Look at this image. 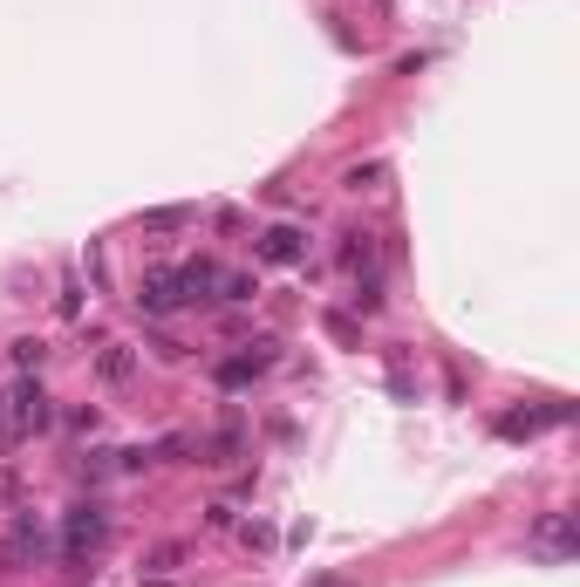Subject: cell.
I'll return each instance as SVG.
<instances>
[{
	"instance_id": "17",
	"label": "cell",
	"mask_w": 580,
	"mask_h": 587,
	"mask_svg": "<svg viewBox=\"0 0 580 587\" xmlns=\"http://www.w3.org/2000/svg\"><path fill=\"white\" fill-rule=\"evenodd\" d=\"M328 335H335V342H342V349H355V342H362V328H355V321H348V314H335V308H328Z\"/></svg>"
},
{
	"instance_id": "7",
	"label": "cell",
	"mask_w": 580,
	"mask_h": 587,
	"mask_svg": "<svg viewBox=\"0 0 580 587\" xmlns=\"http://www.w3.org/2000/svg\"><path fill=\"white\" fill-rule=\"evenodd\" d=\"M239 451H246V431H239V417H232L226 431H212V437H205V444H198V465L226 471V465H239Z\"/></svg>"
},
{
	"instance_id": "18",
	"label": "cell",
	"mask_w": 580,
	"mask_h": 587,
	"mask_svg": "<svg viewBox=\"0 0 580 587\" xmlns=\"http://www.w3.org/2000/svg\"><path fill=\"white\" fill-rule=\"evenodd\" d=\"M212 226H219V233H246V212H239V205H219Z\"/></svg>"
},
{
	"instance_id": "21",
	"label": "cell",
	"mask_w": 580,
	"mask_h": 587,
	"mask_svg": "<svg viewBox=\"0 0 580 587\" xmlns=\"http://www.w3.org/2000/svg\"><path fill=\"white\" fill-rule=\"evenodd\" d=\"M0 417H7V390H0Z\"/></svg>"
},
{
	"instance_id": "16",
	"label": "cell",
	"mask_w": 580,
	"mask_h": 587,
	"mask_svg": "<svg viewBox=\"0 0 580 587\" xmlns=\"http://www.w3.org/2000/svg\"><path fill=\"white\" fill-rule=\"evenodd\" d=\"M342 185H348V192H376V185H383V164H348Z\"/></svg>"
},
{
	"instance_id": "9",
	"label": "cell",
	"mask_w": 580,
	"mask_h": 587,
	"mask_svg": "<svg viewBox=\"0 0 580 587\" xmlns=\"http://www.w3.org/2000/svg\"><path fill=\"white\" fill-rule=\"evenodd\" d=\"M178 287H185V308L212 301V287H219V260H185V267H178Z\"/></svg>"
},
{
	"instance_id": "4",
	"label": "cell",
	"mask_w": 580,
	"mask_h": 587,
	"mask_svg": "<svg viewBox=\"0 0 580 587\" xmlns=\"http://www.w3.org/2000/svg\"><path fill=\"white\" fill-rule=\"evenodd\" d=\"M526 547H533V560H546V567H567L580 553V519L574 512H540V526L526 533Z\"/></svg>"
},
{
	"instance_id": "11",
	"label": "cell",
	"mask_w": 580,
	"mask_h": 587,
	"mask_svg": "<svg viewBox=\"0 0 580 587\" xmlns=\"http://www.w3.org/2000/svg\"><path fill=\"white\" fill-rule=\"evenodd\" d=\"M342 267L348 274H383L376 267V233H342Z\"/></svg>"
},
{
	"instance_id": "2",
	"label": "cell",
	"mask_w": 580,
	"mask_h": 587,
	"mask_svg": "<svg viewBox=\"0 0 580 587\" xmlns=\"http://www.w3.org/2000/svg\"><path fill=\"white\" fill-rule=\"evenodd\" d=\"M103 540H110V506H96V499L69 506V519H62V560H69V574H89V553Z\"/></svg>"
},
{
	"instance_id": "5",
	"label": "cell",
	"mask_w": 580,
	"mask_h": 587,
	"mask_svg": "<svg viewBox=\"0 0 580 587\" xmlns=\"http://www.w3.org/2000/svg\"><path fill=\"white\" fill-rule=\"evenodd\" d=\"M553 424H574V403H540V410H505L499 417V437L505 444H519V437H540V431H553Z\"/></svg>"
},
{
	"instance_id": "20",
	"label": "cell",
	"mask_w": 580,
	"mask_h": 587,
	"mask_svg": "<svg viewBox=\"0 0 580 587\" xmlns=\"http://www.w3.org/2000/svg\"><path fill=\"white\" fill-rule=\"evenodd\" d=\"M76 314H82V287L76 280H62V321H76Z\"/></svg>"
},
{
	"instance_id": "8",
	"label": "cell",
	"mask_w": 580,
	"mask_h": 587,
	"mask_svg": "<svg viewBox=\"0 0 580 587\" xmlns=\"http://www.w3.org/2000/svg\"><path fill=\"white\" fill-rule=\"evenodd\" d=\"M137 308H144V314H178V308H185V287H178V274H151L144 287H137Z\"/></svg>"
},
{
	"instance_id": "13",
	"label": "cell",
	"mask_w": 580,
	"mask_h": 587,
	"mask_svg": "<svg viewBox=\"0 0 580 587\" xmlns=\"http://www.w3.org/2000/svg\"><path fill=\"white\" fill-rule=\"evenodd\" d=\"M185 226H198L192 205H157V212H144V233H185Z\"/></svg>"
},
{
	"instance_id": "15",
	"label": "cell",
	"mask_w": 580,
	"mask_h": 587,
	"mask_svg": "<svg viewBox=\"0 0 580 587\" xmlns=\"http://www.w3.org/2000/svg\"><path fill=\"white\" fill-rule=\"evenodd\" d=\"M110 471H116V451H89V458H82V485H103Z\"/></svg>"
},
{
	"instance_id": "6",
	"label": "cell",
	"mask_w": 580,
	"mask_h": 587,
	"mask_svg": "<svg viewBox=\"0 0 580 587\" xmlns=\"http://www.w3.org/2000/svg\"><path fill=\"white\" fill-rule=\"evenodd\" d=\"M253 253H260L267 267H301V260H308V233H301L294 219H280V226H267V233L253 239Z\"/></svg>"
},
{
	"instance_id": "12",
	"label": "cell",
	"mask_w": 580,
	"mask_h": 587,
	"mask_svg": "<svg viewBox=\"0 0 580 587\" xmlns=\"http://www.w3.org/2000/svg\"><path fill=\"white\" fill-rule=\"evenodd\" d=\"M253 294H260V280H253V274H226V267H219V287H212V301H226V308H246Z\"/></svg>"
},
{
	"instance_id": "3",
	"label": "cell",
	"mask_w": 580,
	"mask_h": 587,
	"mask_svg": "<svg viewBox=\"0 0 580 587\" xmlns=\"http://www.w3.org/2000/svg\"><path fill=\"white\" fill-rule=\"evenodd\" d=\"M273 362H280V342L260 335V342H246L239 355H219V362H212V383H219V390H253Z\"/></svg>"
},
{
	"instance_id": "14",
	"label": "cell",
	"mask_w": 580,
	"mask_h": 587,
	"mask_svg": "<svg viewBox=\"0 0 580 587\" xmlns=\"http://www.w3.org/2000/svg\"><path fill=\"white\" fill-rule=\"evenodd\" d=\"M7 355H14V369H21V376H35L41 362H48V342H35V335H21V342H14Z\"/></svg>"
},
{
	"instance_id": "1",
	"label": "cell",
	"mask_w": 580,
	"mask_h": 587,
	"mask_svg": "<svg viewBox=\"0 0 580 587\" xmlns=\"http://www.w3.org/2000/svg\"><path fill=\"white\" fill-rule=\"evenodd\" d=\"M48 424H55V403H48V390H41L35 376H21V383L7 390V424H0V451H14V444L41 437Z\"/></svg>"
},
{
	"instance_id": "19",
	"label": "cell",
	"mask_w": 580,
	"mask_h": 587,
	"mask_svg": "<svg viewBox=\"0 0 580 587\" xmlns=\"http://www.w3.org/2000/svg\"><path fill=\"white\" fill-rule=\"evenodd\" d=\"M232 526H239V540H253V547H273V533L260 526V519H232Z\"/></svg>"
},
{
	"instance_id": "10",
	"label": "cell",
	"mask_w": 580,
	"mask_h": 587,
	"mask_svg": "<svg viewBox=\"0 0 580 587\" xmlns=\"http://www.w3.org/2000/svg\"><path fill=\"white\" fill-rule=\"evenodd\" d=\"M96 376H103V383H116V390H123V383L137 376V349H130V342H110V349L96 355Z\"/></svg>"
}]
</instances>
